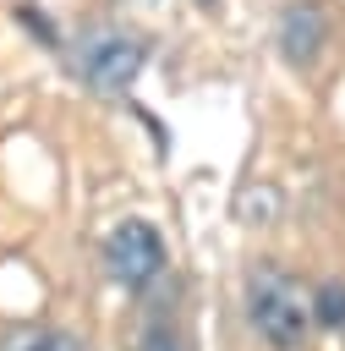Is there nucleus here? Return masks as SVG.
Listing matches in <instances>:
<instances>
[{"label":"nucleus","instance_id":"f257e3e1","mask_svg":"<svg viewBox=\"0 0 345 351\" xmlns=\"http://www.w3.org/2000/svg\"><path fill=\"white\" fill-rule=\"evenodd\" d=\"M246 318L268 351H301L307 335L318 329L312 324V285H301L290 269L263 258L246 274Z\"/></svg>","mask_w":345,"mask_h":351},{"label":"nucleus","instance_id":"f03ea898","mask_svg":"<svg viewBox=\"0 0 345 351\" xmlns=\"http://www.w3.org/2000/svg\"><path fill=\"white\" fill-rule=\"evenodd\" d=\"M71 66H77L88 93L120 99L148 66V33H137L126 22H93V27H82V38L71 49Z\"/></svg>","mask_w":345,"mask_h":351},{"label":"nucleus","instance_id":"7ed1b4c3","mask_svg":"<svg viewBox=\"0 0 345 351\" xmlns=\"http://www.w3.org/2000/svg\"><path fill=\"white\" fill-rule=\"evenodd\" d=\"M274 44L290 71H318L334 44V16L323 0H285L274 16Z\"/></svg>","mask_w":345,"mask_h":351},{"label":"nucleus","instance_id":"20e7f679","mask_svg":"<svg viewBox=\"0 0 345 351\" xmlns=\"http://www.w3.org/2000/svg\"><path fill=\"white\" fill-rule=\"evenodd\" d=\"M104 263L110 274L126 285V291H148L159 274H164V236L148 225V219H120L110 236H104Z\"/></svg>","mask_w":345,"mask_h":351},{"label":"nucleus","instance_id":"39448f33","mask_svg":"<svg viewBox=\"0 0 345 351\" xmlns=\"http://www.w3.org/2000/svg\"><path fill=\"white\" fill-rule=\"evenodd\" d=\"M235 219L241 225H274L279 219V186L274 181H246L235 192Z\"/></svg>","mask_w":345,"mask_h":351},{"label":"nucleus","instance_id":"423d86ee","mask_svg":"<svg viewBox=\"0 0 345 351\" xmlns=\"http://www.w3.org/2000/svg\"><path fill=\"white\" fill-rule=\"evenodd\" d=\"M312 324L318 329H345V280H318L312 285Z\"/></svg>","mask_w":345,"mask_h":351},{"label":"nucleus","instance_id":"0eeeda50","mask_svg":"<svg viewBox=\"0 0 345 351\" xmlns=\"http://www.w3.org/2000/svg\"><path fill=\"white\" fill-rule=\"evenodd\" d=\"M197 5H203V11H214V5H219V0H197Z\"/></svg>","mask_w":345,"mask_h":351}]
</instances>
